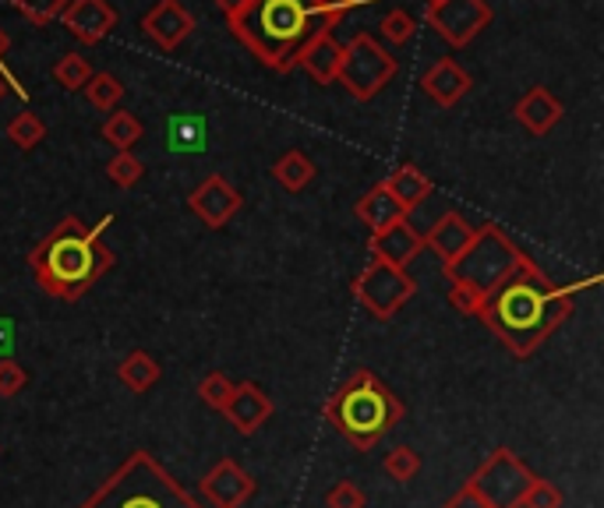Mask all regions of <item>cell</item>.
I'll use <instances>...</instances> for the list:
<instances>
[{
	"instance_id": "obj_28",
	"label": "cell",
	"mask_w": 604,
	"mask_h": 508,
	"mask_svg": "<svg viewBox=\"0 0 604 508\" xmlns=\"http://www.w3.org/2000/svg\"><path fill=\"white\" fill-rule=\"evenodd\" d=\"M43 138H46V124H43L40 117H35L32 110H22V114H18V117L8 124V141L18 145L22 152L35 149V145H40Z\"/></svg>"
},
{
	"instance_id": "obj_25",
	"label": "cell",
	"mask_w": 604,
	"mask_h": 508,
	"mask_svg": "<svg viewBox=\"0 0 604 508\" xmlns=\"http://www.w3.org/2000/svg\"><path fill=\"white\" fill-rule=\"evenodd\" d=\"M103 141H110L117 152H131L141 141V120L128 110L110 114V120L103 124Z\"/></svg>"
},
{
	"instance_id": "obj_24",
	"label": "cell",
	"mask_w": 604,
	"mask_h": 508,
	"mask_svg": "<svg viewBox=\"0 0 604 508\" xmlns=\"http://www.w3.org/2000/svg\"><path fill=\"white\" fill-rule=\"evenodd\" d=\"M273 177L279 180L283 188H287L290 194L297 191H305L311 180H315V162L300 152V149H290V152H283L276 162H273Z\"/></svg>"
},
{
	"instance_id": "obj_2",
	"label": "cell",
	"mask_w": 604,
	"mask_h": 508,
	"mask_svg": "<svg viewBox=\"0 0 604 508\" xmlns=\"http://www.w3.org/2000/svg\"><path fill=\"white\" fill-rule=\"evenodd\" d=\"M114 215H103L96 226H82L78 215H67L29 254L35 286L46 297L78 300L93 289L114 265V251L103 244V230Z\"/></svg>"
},
{
	"instance_id": "obj_1",
	"label": "cell",
	"mask_w": 604,
	"mask_h": 508,
	"mask_svg": "<svg viewBox=\"0 0 604 508\" xmlns=\"http://www.w3.org/2000/svg\"><path fill=\"white\" fill-rule=\"evenodd\" d=\"M597 283H601V276H591L576 286H555L534 262L527 258L506 283H499L485 297L477 318L506 342L509 353L534 357L544 342L555 336L559 325L570 318L573 297Z\"/></svg>"
},
{
	"instance_id": "obj_43",
	"label": "cell",
	"mask_w": 604,
	"mask_h": 508,
	"mask_svg": "<svg viewBox=\"0 0 604 508\" xmlns=\"http://www.w3.org/2000/svg\"><path fill=\"white\" fill-rule=\"evenodd\" d=\"M11 50V40H8V32L4 29H0V57H4V53Z\"/></svg>"
},
{
	"instance_id": "obj_45",
	"label": "cell",
	"mask_w": 604,
	"mask_h": 508,
	"mask_svg": "<svg viewBox=\"0 0 604 508\" xmlns=\"http://www.w3.org/2000/svg\"><path fill=\"white\" fill-rule=\"evenodd\" d=\"M435 4H442V0H424V8H435Z\"/></svg>"
},
{
	"instance_id": "obj_39",
	"label": "cell",
	"mask_w": 604,
	"mask_h": 508,
	"mask_svg": "<svg viewBox=\"0 0 604 508\" xmlns=\"http://www.w3.org/2000/svg\"><path fill=\"white\" fill-rule=\"evenodd\" d=\"M29 385V371L18 364V360H0V399H14L22 395Z\"/></svg>"
},
{
	"instance_id": "obj_19",
	"label": "cell",
	"mask_w": 604,
	"mask_h": 508,
	"mask_svg": "<svg viewBox=\"0 0 604 508\" xmlns=\"http://www.w3.org/2000/svg\"><path fill=\"white\" fill-rule=\"evenodd\" d=\"M470 85H474L470 75L456 61H438V64H432L428 71H424V78H421L424 96H428L432 103H438V106H446V110L470 93Z\"/></svg>"
},
{
	"instance_id": "obj_7",
	"label": "cell",
	"mask_w": 604,
	"mask_h": 508,
	"mask_svg": "<svg viewBox=\"0 0 604 508\" xmlns=\"http://www.w3.org/2000/svg\"><path fill=\"white\" fill-rule=\"evenodd\" d=\"M393 78H396V57L385 46H379V40H371L368 32L353 35V40L343 46L336 82H340L353 99H361V103L375 99Z\"/></svg>"
},
{
	"instance_id": "obj_29",
	"label": "cell",
	"mask_w": 604,
	"mask_h": 508,
	"mask_svg": "<svg viewBox=\"0 0 604 508\" xmlns=\"http://www.w3.org/2000/svg\"><path fill=\"white\" fill-rule=\"evenodd\" d=\"M382 469L389 474V480H396V484H411V480L421 474V452H417V448H411V445H396V448L385 456Z\"/></svg>"
},
{
	"instance_id": "obj_27",
	"label": "cell",
	"mask_w": 604,
	"mask_h": 508,
	"mask_svg": "<svg viewBox=\"0 0 604 508\" xmlns=\"http://www.w3.org/2000/svg\"><path fill=\"white\" fill-rule=\"evenodd\" d=\"M170 149L173 152H202L205 149V120L202 117H173L170 120Z\"/></svg>"
},
{
	"instance_id": "obj_9",
	"label": "cell",
	"mask_w": 604,
	"mask_h": 508,
	"mask_svg": "<svg viewBox=\"0 0 604 508\" xmlns=\"http://www.w3.org/2000/svg\"><path fill=\"white\" fill-rule=\"evenodd\" d=\"M353 294H358V300L368 307L371 318L389 321L417 294V279L406 268H393L379 258H371L368 268L358 276V283H353Z\"/></svg>"
},
{
	"instance_id": "obj_5",
	"label": "cell",
	"mask_w": 604,
	"mask_h": 508,
	"mask_svg": "<svg viewBox=\"0 0 604 508\" xmlns=\"http://www.w3.org/2000/svg\"><path fill=\"white\" fill-rule=\"evenodd\" d=\"M78 508H205L152 452H131Z\"/></svg>"
},
{
	"instance_id": "obj_11",
	"label": "cell",
	"mask_w": 604,
	"mask_h": 508,
	"mask_svg": "<svg viewBox=\"0 0 604 508\" xmlns=\"http://www.w3.org/2000/svg\"><path fill=\"white\" fill-rule=\"evenodd\" d=\"M209 508H244L255 498V480L237 459H220L199 484Z\"/></svg>"
},
{
	"instance_id": "obj_37",
	"label": "cell",
	"mask_w": 604,
	"mask_h": 508,
	"mask_svg": "<svg viewBox=\"0 0 604 508\" xmlns=\"http://www.w3.org/2000/svg\"><path fill=\"white\" fill-rule=\"evenodd\" d=\"M449 304H453V311H459V315H470V318H477V311H481V304H485V294L481 289H474V286H467V283H456V279H449Z\"/></svg>"
},
{
	"instance_id": "obj_44",
	"label": "cell",
	"mask_w": 604,
	"mask_h": 508,
	"mask_svg": "<svg viewBox=\"0 0 604 508\" xmlns=\"http://www.w3.org/2000/svg\"><path fill=\"white\" fill-rule=\"evenodd\" d=\"M4 93H8V85H4V75H0V99H4Z\"/></svg>"
},
{
	"instance_id": "obj_10",
	"label": "cell",
	"mask_w": 604,
	"mask_h": 508,
	"mask_svg": "<svg viewBox=\"0 0 604 508\" xmlns=\"http://www.w3.org/2000/svg\"><path fill=\"white\" fill-rule=\"evenodd\" d=\"M424 22L449 46H467L491 25V8L485 0H442L435 8H424Z\"/></svg>"
},
{
	"instance_id": "obj_21",
	"label": "cell",
	"mask_w": 604,
	"mask_h": 508,
	"mask_svg": "<svg viewBox=\"0 0 604 508\" xmlns=\"http://www.w3.org/2000/svg\"><path fill=\"white\" fill-rule=\"evenodd\" d=\"M358 220L371 230V233H382L385 226H393L400 220H406V209L393 198V191H389L385 184H375L371 188L361 202H358Z\"/></svg>"
},
{
	"instance_id": "obj_31",
	"label": "cell",
	"mask_w": 604,
	"mask_h": 508,
	"mask_svg": "<svg viewBox=\"0 0 604 508\" xmlns=\"http://www.w3.org/2000/svg\"><path fill=\"white\" fill-rule=\"evenodd\" d=\"M361 4H371V0H315V4H311L315 29L332 32L336 25L343 22V14H347V11L361 8Z\"/></svg>"
},
{
	"instance_id": "obj_3",
	"label": "cell",
	"mask_w": 604,
	"mask_h": 508,
	"mask_svg": "<svg viewBox=\"0 0 604 508\" xmlns=\"http://www.w3.org/2000/svg\"><path fill=\"white\" fill-rule=\"evenodd\" d=\"M311 4L315 0H244L226 22L255 61L273 71H290L297 50L315 32Z\"/></svg>"
},
{
	"instance_id": "obj_36",
	"label": "cell",
	"mask_w": 604,
	"mask_h": 508,
	"mask_svg": "<svg viewBox=\"0 0 604 508\" xmlns=\"http://www.w3.org/2000/svg\"><path fill=\"white\" fill-rule=\"evenodd\" d=\"M520 508H562V491L552 480L534 477V480H530V487H527Z\"/></svg>"
},
{
	"instance_id": "obj_4",
	"label": "cell",
	"mask_w": 604,
	"mask_h": 508,
	"mask_svg": "<svg viewBox=\"0 0 604 508\" xmlns=\"http://www.w3.org/2000/svg\"><path fill=\"white\" fill-rule=\"evenodd\" d=\"M326 421L353 448L368 452L403 421V403L375 371H358L347 385H340L329 395Z\"/></svg>"
},
{
	"instance_id": "obj_15",
	"label": "cell",
	"mask_w": 604,
	"mask_h": 508,
	"mask_svg": "<svg viewBox=\"0 0 604 508\" xmlns=\"http://www.w3.org/2000/svg\"><path fill=\"white\" fill-rule=\"evenodd\" d=\"M61 22L78 43L93 46L117 25V11L106 4V0H67Z\"/></svg>"
},
{
	"instance_id": "obj_30",
	"label": "cell",
	"mask_w": 604,
	"mask_h": 508,
	"mask_svg": "<svg viewBox=\"0 0 604 508\" xmlns=\"http://www.w3.org/2000/svg\"><path fill=\"white\" fill-rule=\"evenodd\" d=\"M53 78H57V85L67 88V93H82L85 82L93 78V67H88L78 53H64V57L53 64Z\"/></svg>"
},
{
	"instance_id": "obj_16",
	"label": "cell",
	"mask_w": 604,
	"mask_h": 508,
	"mask_svg": "<svg viewBox=\"0 0 604 508\" xmlns=\"http://www.w3.org/2000/svg\"><path fill=\"white\" fill-rule=\"evenodd\" d=\"M421 251H424V237L414 230L411 220H400L393 226H385L382 233H371V254L393 268H406Z\"/></svg>"
},
{
	"instance_id": "obj_35",
	"label": "cell",
	"mask_w": 604,
	"mask_h": 508,
	"mask_svg": "<svg viewBox=\"0 0 604 508\" xmlns=\"http://www.w3.org/2000/svg\"><path fill=\"white\" fill-rule=\"evenodd\" d=\"M230 392H234V381H230L223 371H212V374H205V378L199 381V395H202V403H205L209 410H223V406H226V399H230Z\"/></svg>"
},
{
	"instance_id": "obj_17",
	"label": "cell",
	"mask_w": 604,
	"mask_h": 508,
	"mask_svg": "<svg viewBox=\"0 0 604 508\" xmlns=\"http://www.w3.org/2000/svg\"><path fill=\"white\" fill-rule=\"evenodd\" d=\"M474 237H477V226L467 220L464 212H446L428 230V237H424V247H432L438 258H442V265H449V262H456L459 254L470 247Z\"/></svg>"
},
{
	"instance_id": "obj_41",
	"label": "cell",
	"mask_w": 604,
	"mask_h": 508,
	"mask_svg": "<svg viewBox=\"0 0 604 508\" xmlns=\"http://www.w3.org/2000/svg\"><path fill=\"white\" fill-rule=\"evenodd\" d=\"M442 508H485V505L477 501V498L470 495V487L464 484V487H459V491H456L446 505H442Z\"/></svg>"
},
{
	"instance_id": "obj_33",
	"label": "cell",
	"mask_w": 604,
	"mask_h": 508,
	"mask_svg": "<svg viewBox=\"0 0 604 508\" xmlns=\"http://www.w3.org/2000/svg\"><path fill=\"white\" fill-rule=\"evenodd\" d=\"M414 32H417V22H414V14L411 11H403V8H393L385 18H382V35L389 43H396V46H406L414 40Z\"/></svg>"
},
{
	"instance_id": "obj_38",
	"label": "cell",
	"mask_w": 604,
	"mask_h": 508,
	"mask_svg": "<svg viewBox=\"0 0 604 508\" xmlns=\"http://www.w3.org/2000/svg\"><path fill=\"white\" fill-rule=\"evenodd\" d=\"M326 508H368V498L353 480H336L326 491Z\"/></svg>"
},
{
	"instance_id": "obj_14",
	"label": "cell",
	"mask_w": 604,
	"mask_h": 508,
	"mask_svg": "<svg viewBox=\"0 0 604 508\" xmlns=\"http://www.w3.org/2000/svg\"><path fill=\"white\" fill-rule=\"evenodd\" d=\"M141 29H146V35L159 50H177L194 32V18L181 0H159V4L141 18Z\"/></svg>"
},
{
	"instance_id": "obj_22",
	"label": "cell",
	"mask_w": 604,
	"mask_h": 508,
	"mask_svg": "<svg viewBox=\"0 0 604 508\" xmlns=\"http://www.w3.org/2000/svg\"><path fill=\"white\" fill-rule=\"evenodd\" d=\"M382 184H385L389 191H393V198H396V202H400L406 212H414L417 205H424V202H428V194L435 191L432 180L424 177L417 167H411V162H403V167L389 173V177L382 180Z\"/></svg>"
},
{
	"instance_id": "obj_42",
	"label": "cell",
	"mask_w": 604,
	"mask_h": 508,
	"mask_svg": "<svg viewBox=\"0 0 604 508\" xmlns=\"http://www.w3.org/2000/svg\"><path fill=\"white\" fill-rule=\"evenodd\" d=\"M216 4H220V11H223V14L230 18V14H234V11H237V8L244 4V0H216Z\"/></svg>"
},
{
	"instance_id": "obj_20",
	"label": "cell",
	"mask_w": 604,
	"mask_h": 508,
	"mask_svg": "<svg viewBox=\"0 0 604 508\" xmlns=\"http://www.w3.org/2000/svg\"><path fill=\"white\" fill-rule=\"evenodd\" d=\"M512 114H517V120L527 127L530 135H548L562 120V103L552 93H548V88L538 85V88H530V93L517 103V110H512Z\"/></svg>"
},
{
	"instance_id": "obj_12",
	"label": "cell",
	"mask_w": 604,
	"mask_h": 508,
	"mask_svg": "<svg viewBox=\"0 0 604 508\" xmlns=\"http://www.w3.org/2000/svg\"><path fill=\"white\" fill-rule=\"evenodd\" d=\"M188 205H191V212L199 215V220H202L209 230H223V226L241 212L244 198H241L237 188H230V184H226V177L209 173V177L202 180V184L188 194Z\"/></svg>"
},
{
	"instance_id": "obj_13",
	"label": "cell",
	"mask_w": 604,
	"mask_h": 508,
	"mask_svg": "<svg viewBox=\"0 0 604 508\" xmlns=\"http://www.w3.org/2000/svg\"><path fill=\"white\" fill-rule=\"evenodd\" d=\"M273 399L265 395V389L258 385V381H237L234 392H230L226 406L220 410L226 416V424L234 427L237 434H244V438H252V434H258L265 424H269L273 416Z\"/></svg>"
},
{
	"instance_id": "obj_18",
	"label": "cell",
	"mask_w": 604,
	"mask_h": 508,
	"mask_svg": "<svg viewBox=\"0 0 604 508\" xmlns=\"http://www.w3.org/2000/svg\"><path fill=\"white\" fill-rule=\"evenodd\" d=\"M340 57H343V46L332 40V32H322V29H315L305 46L297 50V61L308 71V75L318 82V85H329L336 82V71H340Z\"/></svg>"
},
{
	"instance_id": "obj_23",
	"label": "cell",
	"mask_w": 604,
	"mask_h": 508,
	"mask_svg": "<svg viewBox=\"0 0 604 508\" xmlns=\"http://www.w3.org/2000/svg\"><path fill=\"white\" fill-rule=\"evenodd\" d=\"M117 378H120L124 389H131V392L141 395V392H149L159 378H163V368H159V360L152 353L135 350V353H128L117 364Z\"/></svg>"
},
{
	"instance_id": "obj_34",
	"label": "cell",
	"mask_w": 604,
	"mask_h": 508,
	"mask_svg": "<svg viewBox=\"0 0 604 508\" xmlns=\"http://www.w3.org/2000/svg\"><path fill=\"white\" fill-rule=\"evenodd\" d=\"M14 8L22 11L32 25H50V22H57V18L64 14L67 8V0H14Z\"/></svg>"
},
{
	"instance_id": "obj_8",
	"label": "cell",
	"mask_w": 604,
	"mask_h": 508,
	"mask_svg": "<svg viewBox=\"0 0 604 508\" xmlns=\"http://www.w3.org/2000/svg\"><path fill=\"white\" fill-rule=\"evenodd\" d=\"M530 480H534L530 466L512 448L499 445V448H491V456L474 469L467 487L485 508H520Z\"/></svg>"
},
{
	"instance_id": "obj_6",
	"label": "cell",
	"mask_w": 604,
	"mask_h": 508,
	"mask_svg": "<svg viewBox=\"0 0 604 508\" xmlns=\"http://www.w3.org/2000/svg\"><path fill=\"white\" fill-rule=\"evenodd\" d=\"M523 262L527 254L512 244L499 226H477V237L470 241V247L459 254L456 262L446 265V279L467 283L488 297L491 289L506 283Z\"/></svg>"
},
{
	"instance_id": "obj_26",
	"label": "cell",
	"mask_w": 604,
	"mask_h": 508,
	"mask_svg": "<svg viewBox=\"0 0 604 508\" xmlns=\"http://www.w3.org/2000/svg\"><path fill=\"white\" fill-rule=\"evenodd\" d=\"M82 93H85L88 106H96V110H117L124 99V85L117 82V75H110V71H99V75L85 82Z\"/></svg>"
},
{
	"instance_id": "obj_32",
	"label": "cell",
	"mask_w": 604,
	"mask_h": 508,
	"mask_svg": "<svg viewBox=\"0 0 604 508\" xmlns=\"http://www.w3.org/2000/svg\"><path fill=\"white\" fill-rule=\"evenodd\" d=\"M141 173H146V162L131 152H117L110 162H106V177H110L117 188H135Z\"/></svg>"
},
{
	"instance_id": "obj_40",
	"label": "cell",
	"mask_w": 604,
	"mask_h": 508,
	"mask_svg": "<svg viewBox=\"0 0 604 508\" xmlns=\"http://www.w3.org/2000/svg\"><path fill=\"white\" fill-rule=\"evenodd\" d=\"M14 336H18L14 318L0 315V360H11V357H14V342H18Z\"/></svg>"
}]
</instances>
